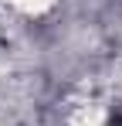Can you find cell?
Listing matches in <instances>:
<instances>
[{
	"instance_id": "1",
	"label": "cell",
	"mask_w": 122,
	"mask_h": 126,
	"mask_svg": "<svg viewBox=\"0 0 122 126\" xmlns=\"http://www.w3.org/2000/svg\"><path fill=\"white\" fill-rule=\"evenodd\" d=\"M109 126H122V116H115V119H112V123H109Z\"/></svg>"
}]
</instances>
